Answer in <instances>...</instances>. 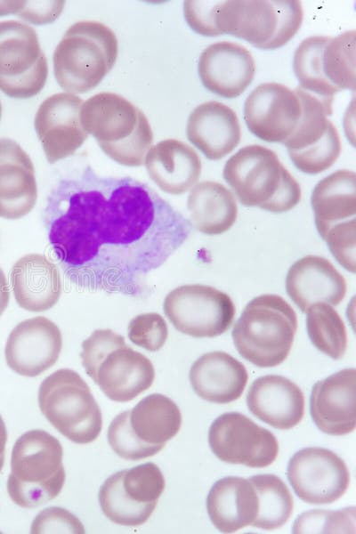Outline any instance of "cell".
<instances>
[{
	"instance_id": "cell-31",
	"label": "cell",
	"mask_w": 356,
	"mask_h": 534,
	"mask_svg": "<svg viewBox=\"0 0 356 534\" xmlns=\"http://www.w3.org/2000/svg\"><path fill=\"white\" fill-rule=\"evenodd\" d=\"M311 205L321 238L333 225L355 218V173L340 169L320 180L312 190Z\"/></svg>"
},
{
	"instance_id": "cell-32",
	"label": "cell",
	"mask_w": 356,
	"mask_h": 534,
	"mask_svg": "<svg viewBox=\"0 0 356 534\" xmlns=\"http://www.w3.org/2000/svg\"><path fill=\"white\" fill-rule=\"evenodd\" d=\"M187 207L192 225L206 235L228 231L238 216V206L231 191L213 181H204L192 187Z\"/></svg>"
},
{
	"instance_id": "cell-17",
	"label": "cell",
	"mask_w": 356,
	"mask_h": 534,
	"mask_svg": "<svg viewBox=\"0 0 356 534\" xmlns=\"http://www.w3.org/2000/svg\"><path fill=\"white\" fill-rule=\"evenodd\" d=\"M287 475L296 496L308 504H331L345 493L350 473L335 452L320 447L297 451L289 460Z\"/></svg>"
},
{
	"instance_id": "cell-34",
	"label": "cell",
	"mask_w": 356,
	"mask_h": 534,
	"mask_svg": "<svg viewBox=\"0 0 356 534\" xmlns=\"http://www.w3.org/2000/svg\"><path fill=\"white\" fill-rule=\"evenodd\" d=\"M306 313L307 334L312 344L330 358L342 359L347 348V330L338 312L328 303H318Z\"/></svg>"
},
{
	"instance_id": "cell-26",
	"label": "cell",
	"mask_w": 356,
	"mask_h": 534,
	"mask_svg": "<svg viewBox=\"0 0 356 534\" xmlns=\"http://www.w3.org/2000/svg\"><path fill=\"white\" fill-rule=\"evenodd\" d=\"M189 142L209 160H219L239 143L241 128L236 112L227 105L210 101L197 106L186 126Z\"/></svg>"
},
{
	"instance_id": "cell-19",
	"label": "cell",
	"mask_w": 356,
	"mask_h": 534,
	"mask_svg": "<svg viewBox=\"0 0 356 534\" xmlns=\"http://www.w3.org/2000/svg\"><path fill=\"white\" fill-rule=\"evenodd\" d=\"M83 103L76 94L58 93L38 107L34 126L50 164L72 156L87 139L80 121Z\"/></svg>"
},
{
	"instance_id": "cell-6",
	"label": "cell",
	"mask_w": 356,
	"mask_h": 534,
	"mask_svg": "<svg viewBox=\"0 0 356 534\" xmlns=\"http://www.w3.org/2000/svg\"><path fill=\"white\" fill-rule=\"evenodd\" d=\"M117 53L118 43L111 28L95 20L77 21L53 52L55 79L67 93H87L111 70Z\"/></svg>"
},
{
	"instance_id": "cell-37",
	"label": "cell",
	"mask_w": 356,
	"mask_h": 534,
	"mask_svg": "<svg viewBox=\"0 0 356 534\" xmlns=\"http://www.w3.org/2000/svg\"><path fill=\"white\" fill-rule=\"evenodd\" d=\"M329 251L346 271L355 273L356 219H350L330 227L321 238Z\"/></svg>"
},
{
	"instance_id": "cell-22",
	"label": "cell",
	"mask_w": 356,
	"mask_h": 534,
	"mask_svg": "<svg viewBox=\"0 0 356 534\" xmlns=\"http://www.w3.org/2000/svg\"><path fill=\"white\" fill-rule=\"evenodd\" d=\"M310 412L316 426L329 435H344L356 426V370L342 369L312 387Z\"/></svg>"
},
{
	"instance_id": "cell-29",
	"label": "cell",
	"mask_w": 356,
	"mask_h": 534,
	"mask_svg": "<svg viewBox=\"0 0 356 534\" xmlns=\"http://www.w3.org/2000/svg\"><path fill=\"white\" fill-rule=\"evenodd\" d=\"M189 377L192 389L200 398L225 404L240 398L248 375L245 366L231 355L211 352L194 361Z\"/></svg>"
},
{
	"instance_id": "cell-25",
	"label": "cell",
	"mask_w": 356,
	"mask_h": 534,
	"mask_svg": "<svg viewBox=\"0 0 356 534\" xmlns=\"http://www.w3.org/2000/svg\"><path fill=\"white\" fill-rule=\"evenodd\" d=\"M247 404L253 415L269 425L287 430L297 425L304 414V397L288 378L266 375L251 384Z\"/></svg>"
},
{
	"instance_id": "cell-5",
	"label": "cell",
	"mask_w": 356,
	"mask_h": 534,
	"mask_svg": "<svg viewBox=\"0 0 356 534\" xmlns=\"http://www.w3.org/2000/svg\"><path fill=\"white\" fill-rule=\"evenodd\" d=\"M80 357L87 375L111 400L127 402L155 379L152 362L111 329H96L82 343Z\"/></svg>"
},
{
	"instance_id": "cell-7",
	"label": "cell",
	"mask_w": 356,
	"mask_h": 534,
	"mask_svg": "<svg viewBox=\"0 0 356 534\" xmlns=\"http://www.w3.org/2000/svg\"><path fill=\"white\" fill-rule=\"evenodd\" d=\"M297 330V316L280 295L265 294L245 306L231 333L245 360L260 368L281 364L288 356Z\"/></svg>"
},
{
	"instance_id": "cell-36",
	"label": "cell",
	"mask_w": 356,
	"mask_h": 534,
	"mask_svg": "<svg viewBox=\"0 0 356 534\" xmlns=\"http://www.w3.org/2000/svg\"><path fill=\"white\" fill-rule=\"evenodd\" d=\"M129 340L149 352H157L165 344L168 328L165 319L157 312H147L133 318L127 328Z\"/></svg>"
},
{
	"instance_id": "cell-1",
	"label": "cell",
	"mask_w": 356,
	"mask_h": 534,
	"mask_svg": "<svg viewBox=\"0 0 356 534\" xmlns=\"http://www.w3.org/2000/svg\"><path fill=\"white\" fill-rule=\"evenodd\" d=\"M49 243L79 288L139 296L189 238L191 222L148 184L90 166L61 179L42 211Z\"/></svg>"
},
{
	"instance_id": "cell-12",
	"label": "cell",
	"mask_w": 356,
	"mask_h": 534,
	"mask_svg": "<svg viewBox=\"0 0 356 534\" xmlns=\"http://www.w3.org/2000/svg\"><path fill=\"white\" fill-rule=\"evenodd\" d=\"M47 76L36 30L21 21H0V90L11 98H31L44 88Z\"/></svg>"
},
{
	"instance_id": "cell-40",
	"label": "cell",
	"mask_w": 356,
	"mask_h": 534,
	"mask_svg": "<svg viewBox=\"0 0 356 534\" xmlns=\"http://www.w3.org/2000/svg\"><path fill=\"white\" fill-rule=\"evenodd\" d=\"M7 441V431L5 424L0 415V472L4 463L5 444Z\"/></svg>"
},
{
	"instance_id": "cell-38",
	"label": "cell",
	"mask_w": 356,
	"mask_h": 534,
	"mask_svg": "<svg viewBox=\"0 0 356 534\" xmlns=\"http://www.w3.org/2000/svg\"><path fill=\"white\" fill-rule=\"evenodd\" d=\"M31 533H85L81 522L61 507H49L40 512L32 522Z\"/></svg>"
},
{
	"instance_id": "cell-15",
	"label": "cell",
	"mask_w": 356,
	"mask_h": 534,
	"mask_svg": "<svg viewBox=\"0 0 356 534\" xmlns=\"http://www.w3.org/2000/svg\"><path fill=\"white\" fill-rule=\"evenodd\" d=\"M163 310L175 329L196 338L225 333L236 313L230 295L201 284L183 285L170 291L164 300Z\"/></svg>"
},
{
	"instance_id": "cell-20",
	"label": "cell",
	"mask_w": 356,
	"mask_h": 534,
	"mask_svg": "<svg viewBox=\"0 0 356 534\" xmlns=\"http://www.w3.org/2000/svg\"><path fill=\"white\" fill-rule=\"evenodd\" d=\"M62 336L51 320L36 316L17 324L11 331L4 349L11 369L20 376H37L59 359Z\"/></svg>"
},
{
	"instance_id": "cell-18",
	"label": "cell",
	"mask_w": 356,
	"mask_h": 534,
	"mask_svg": "<svg viewBox=\"0 0 356 534\" xmlns=\"http://www.w3.org/2000/svg\"><path fill=\"white\" fill-rule=\"evenodd\" d=\"M243 115L255 137L283 144L300 122L302 104L295 90L275 82L263 83L247 97Z\"/></svg>"
},
{
	"instance_id": "cell-35",
	"label": "cell",
	"mask_w": 356,
	"mask_h": 534,
	"mask_svg": "<svg viewBox=\"0 0 356 534\" xmlns=\"http://www.w3.org/2000/svg\"><path fill=\"white\" fill-rule=\"evenodd\" d=\"M293 533H355V509L311 510L294 522Z\"/></svg>"
},
{
	"instance_id": "cell-27",
	"label": "cell",
	"mask_w": 356,
	"mask_h": 534,
	"mask_svg": "<svg viewBox=\"0 0 356 534\" xmlns=\"http://www.w3.org/2000/svg\"><path fill=\"white\" fill-rule=\"evenodd\" d=\"M10 279L17 303L28 312L51 309L61 295L59 269L43 255L20 257L12 268Z\"/></svg>"
},
{
	"instance_id": "cell-4",
	"label": "cell",
	"mask_w": 356,
	"mask_h": 534,
	"mask_svg": "<svg viewBox=\"0 0 356 534\" xmlns=\"http://www.w3.org/2000/svg\"><path fill=\"white\" fill-rule=\"evenodd\" d=\"M222 176L245 206L284 213L302 198L297 181L277 154L263 145L239 149L226 161Z\"/></svg>"
},
{
	"instance_id": "cell-3",
	"label": "cell",
	"mask_w": 356,
	"mask_h": 534,
	"mask_svg": "<svg viewBox=\"0 0 356 534\" xmlns=\"http://www.w3.org/2000/svg\"><path fill=\"white\" fill-rule=\"evenodd\" d=\"M80 121L112 160L129 167L144 164L153 132L145 114L134 103L114 93H99L84 101Z\"/></svg>"
},
{
	"instance_id": "cell-28",
	"label": "cell",
	"mask_w": 356,
	"mask_h": 534,
	"mask_svg": "<svg viewBox=\"0 0 356 534\" xmlns=\"http://www.w3.org/2000/svg\"><path fill=\"white\" fill-rule=\"evenodd\" d=\"M144 164L154 183L172 195H180L191 189L202 168L195 150L176 139H166L150 147Z\"/></svg>"
},
{
	"instance_id": "cell-9",
	"label": "cell",
	"mask_w": 356,
	"mask_h": 534,
	"mask_svg": "<svg viewBox=\"0 0 356 534\" xmlns=\"http://www.w3.org/2000/svg\"><path fill=\"white\" fill-rule=\"evenodd\" d=\"M181 425L182 414L175 402L166 395L152 393L112 420L108 441L118 457L137 461L159 452Z\"/></svg>"
},
{
	"instance_id": "cell-2",
	"label": "cell",
	"mask_w": 356,
	"mask_h": 534,
	"mask_svg": "<svg viewBox=\"0 0 356 534\" xmlns=\"http://www.w3.org/2000/svg\"><path fill=\"white\" fill-rule=\"evenodd\" d=\"M183 12L190 28L199 35L230 34L263 50L284 46L303 21L298 0H189Z\"/></svg>"
},
{
	"instance_id": "cell-23",
	"label": "cell",
	"mask_w": 356,
	"mask_h": 534,
	"mask_svg": "<svg viewBox=\"0 0 356 534\" xmlns=\"http://www.w3.org/2000/svg\"><path fill=\"white\" fill-rule=\"evenodd\" d=\"M286 291L293 303L306 313L314 303L338 305L345 297L346 280L328 259L309 255L289 268Z\"/></svg>"
},
{
	"instance_id": "cell-11",
	"label": "cell",
	"mask_w": 356,
	"mask_h": 534,
	"mask_svg": "<svg viewBox=\"0 0 356 534\" xmlns=\"http://www.w3.org/2000/svg\"><path fill=\"white\" fill-rule=\"evenodd\" d=\"M38 405L50 424L75 443H91L101 433V409L88 384L72 369H58L44 379Z\"/></svg>"
},
{
	"instance_id": "cell-14",
	"label": "cell",
	"mask_w": 356,
	"mask_h": 534,
	"mask_svg": "<svg viewBox=\"0 0 356 534\" xmlns=\"http://www.w3.org/2000/svg\"><path fill=\"white\" fill-rule=\"evenodd\" d=\"M164 490L162 472L148 462L110 475L101 486L98 498L109 521L136 527L150 517Z\"/></svg>"
},
{
	"instance_id": "cell-8",
	"label": "cell",
	"mask_w": 356,
	"mask_h": 534,
	"mask_svg": "<svg viewBox=\"0 0 356 534\" xmlns=\"http://www.w3.org/2000/svg\"><path fill=\"white\" fill-rule=\"evenodd\" d=\"M61 442L44 430H30L15 441L7 492L16 505L34 508L54 499L66 473Z\"/></svg>"
},
{
	"instance_id": "cell-30",
	"label": "cell",
	"mask_w": 356,
	"mask_h": 534,
	"mask_svg": "<svg viewBox=\"0 0 356 534\" xmlns=\"http://www.w3.org/2000/svg\"><path fill=\"white\" fill-rule=\"evenodd\" d=\"M256 490L249 479L228 476L218 480L206 498L208 516L221 532L231 533L254 523L258 514Z\"/></svg>"
},
{
	"instance_id": "cell-10",
	"label": "cell",
	"mask_w": 356,
	"mask_h": 534,
	"mask_svg": "<svg viewBox=\"0 0 356 534\" xmlns=\"http://www.w3.org/2000/svg\"><path fill=\"white\" fill-rule=\"evenodd\" d=\"M293 70L303 90L329 102L355 89V30L335 37L312 36L297 46Z\"/></svg>"
},
{
	"instance_id": "cell-41",
	"label": "cell",
	"mask_w": 356,
	"mask_h": 534,
	"mask_svg": "<svg viewBox=\"0 0 356 534\" xmlns=\"http://www.w3.org/2000/svg\"><path fill=\"white\" fill-rule=\"evenodd\" d=\"M1 115H2V104H1V101H0V119H1Z\"/></svg>"
},
{
	"instance_id": "cell-24",
	"label": "cell",
	"mask_w": 356,
	"mask_h": 534,
	"mask_svg": "<svg viewBox=\"0 0 356 534\" xmlns=\"http://www.w3.org/2000/svg\"><path fill=\"white\" fill-rule=\"evenodd\" d=\"M37 186L34 165L13 140L0 138V217L20 219L35 206Z\"/></svg>"
},
{
	"instance_id": "cell-39",
	"label": "cell",
	"mask_w": 356,
	"mask_h": 534,
	"mask_svg": "<svg viewBox=\"0 0 356 534\" xmlns=\"http://www.w3.org/2000/svg\"><path fill=\"white\" fill-rule=\"evenodd\" d=\"M10 300V291L6 278L0 268V316L6 309Z\"/></svg>"
},
{
	"instance_id": "cell-33",
	"label": "cell",
	"mask_w": 356,
	"mask_h": 534,
	"mask_svg": "<svg viewBox=\"0 0 356 534\" xmlns=\"http://www.w3.org/2000/svg\"><path fill=\"white\" fill-rule=\"evenodd\" d=\"M259 502L258 514L252 526L272 530L282 527L293 513L292 495L278 476L271 473L249 478Z\"/></svg>"
},
{
	"instance_id": "cell-16",
	"label": "cell",
	"mask_w": 356,
	"mask_h": 534,
	"mask_svg": "<svg viewBox=\"0 0 356 534\" xmlns=\"http://www.w3.org/2000/svg\"><path fill=\"white\" fill-rule=\"evenodd\" d=\"M208 443L220 460L253 468L270 465L279 452L273 433L239 412L224 413L213 422Z\"/></svg>"
},
{
	"instance_id": "cell-13",
	"label": "cell",
	"mask_w": 356,
	"mask_h": 534,
	"mask_svg": "<svg viewBox=\"0 0 356 534\" xmlns=\"http://www.w3.org/2000/svg\"><path fill=\"white\" fill-rule=\"evenodd\" d=\"M302 116L290 137L283 142L294 166L306 174H318L332 166L341 153L340 136L328 118L332 104L299 86L295 88Z\"/></svg>"
},
{
	"instance_id": "cell-21",
	"label": "cell",
	"mask_w": 356,
	"mask_h": 534,
	"mask_svg": "<svg viewBox=\"0 0 356 534\" xmlns=\"http://www.w3.org/2000/svg\"><path fill=\"white\" fill-rule=\"evenodd\" d=\"M255 63L243 45L221 41L208 45L200 54L198 72L208 91L222 97L239 96L253 81Z\"/></svg>"
}]
</instances>
